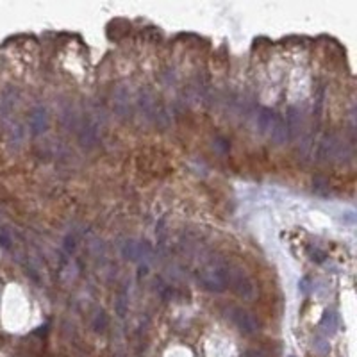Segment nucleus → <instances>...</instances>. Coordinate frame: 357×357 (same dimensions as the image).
I'll return each instance as SVG.
<instances>
[{"label":"nucleus","instance_id":"obj_1","mask_svg":"<svg viewBox=\"0 0 357 357\" xmlns=\"http://www.w3.org/2000/svg\"><path fill=\"white\" fill-rule=\"evenodd\" d=\"M229 271H231V266H227V264L222 263L209 264L207 268H204L200 271L198 279H200L202 286L205 290L215 291V293H222L229 286Z\"/></svg>","mask_w":357,"mask_h":357},{"label":"nucleus","instance_id":"obj_2","mask_svg":"<svg viewBox=\"0 0 357 357\" xmlns=\"http://www.w3.org/2000/svg\"><path fill=\"white\" fill-rule=\"evenodd\" d=\"M229 284H231L232 290L240 295L241 299H252L255 295V288L252 284V280L248 279L247 275L243 273V270H240V268H231V271H229Z\"/></svg>","mask_w":357,"mask_h":357},{"label":"nucleus","instance_id":"obj_3","mask_svg":"<svg viewBox=\"0 0 357 357\" xmlns=\"http://www.w3.org/2000/svg\"><path fill=\"white\" fill-rule=\"evenodd\" d=\"M231 320L241 332L248 334V336H252V334H255L257 330H259V322L254 318V314H250L248 311L241 309V307H234V309H231Z\"/></svg>","mask_w":357,"mask_h":357},{"label":"nucleus","instance_id":"obj_4","mask_svg":"<svg viewBox=\"0 0 357 357\" xmlns=\"http://www.w3.org/2000/svg\"><path fill=\"white\" fill-rule=\"evenodd\" d=\"M123 255L130 261L149 259L150 255H152V248L145 241H127L123 245Z\"/></svg>","mask_w":357,"mask_h":357},{"label":"nucleus","instance_id":"obj_5","mask_svg":"<svg viewBox=\"0 0 357 357\" xmlns=\"http://www.w3.org/2000/svg\"><path fill=\"white\" fill-rule=\"evenodd\" d=\"M29 127H31V132L34 134V136L43 134L45 130L48 129V114L43 106L34 107L32 113L29 114Z\"/></svg>","mask_w":357,"mask_h":357},{"label":"nucleus","instance_id":"obj_6","mask_svg":"<svg viewBox=\"0 0 357 357\" xmlns=\"http://www.w3.org/2000/svg\"><path fill=\"white\" fill-rule=\"evenodd\" d=\"M280 116L275 111L268 109V107H263L257 114V127H259V132L261 134H266L270 136V132L275 129V125L279 123Z\"/></svg>","mask_w":357,"mask_h":357},{"label":"nucleus","instance_id":"obj_7","mask_svg":"<svg viewBox=\"0 0 357 357\" xmlns=\"http://www.w3.org/2000/svg\"><path fill=\"white\" fill-rule=\"evenodd\" d=\"M79 139L84 147H93L98 141V125L93 120H86L83 125H79Z\"/></svg>","mask_w":357,"mask_h":357},{"label":"nucleus","instance_id":"obj_8","mask_svg":"<svg viewBox=\"0 0 357 357\" xmlns=\"http://www.w3.org/2000/svg\"><path fill=\"white\" fill-rule=\"evenodd\" d=\"M139 106H141L143 113L147 114V116L150 118V120H159V118L163 116V111H159V104H157L156 97H154L152 93H149V91H145V93H141V98H139Z\"/></svg>","mask_w":357,"mask_h":357},{"label":"nucleus","instance_id":"obj_9","mask_svg":"<svg viewBox=\"0 0 357 357\" xmlns=\"http://www.w3.org/2000/svg\"><path fill=\"white\" fill-rule=\"evenodd\" d=\"M114 111H116L120 116H127L129 113V91L123 86H120L114 93V100H113Z\"/></svg>","mask_w":357,"mask_h":357},{"label":"nucleus","instance_id":"obj_10","mask_svg":"<svg viewBox=\"0 0 357 357\" xmlns=\"http://www.w3.org/2000/svg\"><path fill=\"white\" fill-rule=\"evenodd\" d=\"M300 127H302V118H300L299 111L291 107L290 109V114H288V123H286V129H288V136L295 137L297 134L300 132Z\"/></svg>","mask_w":357,"mask_h":357},{"label":"nucleus","instance_id":"obj_11","mask_svg":"<svg viewBox=\"0 0 357 357\" xmlns=\"http://www.w3.org/2000/svg\"><path fill=\"white\" fill-rule=\"evenodd\" d=\"M338 325H339V318L336 313H330V311H327L325 314H323L322 318V329L325 334H334L336 330H338Z\"/></svg>","mask_w":357,"mask_h":357},{"label":"nucleus","instance_id":"obj_12","mask_svg":"<svg viewBox=\"0 0 357 357\" xmlns=\"http://www.w3.org/2000/svg\"><path fill=\"white\" fill-rule=\"evenodd\" d=\"M114 309H116V314L120 318H125L127 311H129V297H127V291H120L116 302H114Z\"/></svg>","mask_w":357,"mask_h":357},{"label":"nucleus","instance_id":"obj_13","mask_svg":"<svg viewBox=\"0 0 357 357\" xmlns=\"http://www.w3.org/2000/svg\"><path fill=\"white\" fill-rule=\"evenodd\" d=\"M107 327V318H106V313L104 311H98L97 314H95V320H93V329L97 330V332H104Z\"/></svg>","mask_w":357,"mask_h":357},{"label":"nucleus","instance_id":"obj_14","mask_svg":"<svg viewBox=\"0 0 357 357\" xmlns=\"http://www.w3.org/2000/svg\"><path fill=\"white\" fill-rule=\"evenodd\" d=\"M290 357H295V355H290Z\"/></svg>","mask_w":357,"mask_h":357}]
</instances>
